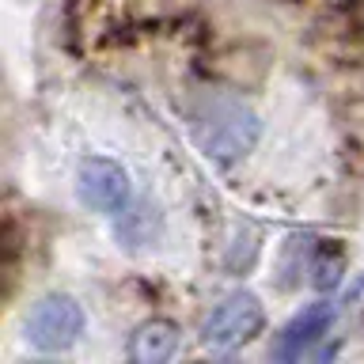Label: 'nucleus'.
<instances>
[{"label": "nucleus", "instance_id": "3", "mask_svg": "<svg viewBox=\"0 0 364 364\" xmlns=\"http://www.w3.org/2000/svg\"><path fill=\"white\" fill-rule=\"evenodd\" d=\"M262 318L266 315H262L258 296L235 292V296H228L209 318H205L201 338H205V346H213V349H235V346H243V341H250L258 334Z\"/></svg>", "mask_w": 364, "mask_h": 364}, {"label": "nucleus", "instance_id": "2", "mask_svg": "<svg viewBox=\"0 0 364 364\" xmlns=\"http://www.w3.org/2000/svg\"><path fill=\"white\" fill-rule=\"evenodd\" d=\"M84 330V311L73 296H46L27 315V338L38 353H65Z\"/></svg>", "mask_w": 364, "mask_h": 364}, {"label": "nucleus", "instance_id": "7", "mask_svg": "<svg viewBox=\"0 0 364 364\" xmlns=\"http://www.w3.org/2000/svg\"><path fill=\"white\" fill-rule=\"evenodd\" d=\"M156 209H148V205H141V209H133V213H125L122 220H118V239L122 243H129V247H144V243H152V239L159 235V216H152Z\"/></svg>", "mask_w": 364, "mask_h": 364}, {"label": "nucleus", "instance_id": "5", "mask_svg": "<svg viewBox=\"0 0 364 364\" xmlns=\"http://www.w3.org/2000/svg\"><path fill=\"white\" fill-rule=\"evenodd\" d=\"M178 346V334H175V326L164 323V318H152V323H144L141 330L133 334V360H141V364H159V360H167L171 353H175Z\"/></svg>", "mask_w": 364, "mask_h": 364}, {"label": "nucleus", "instance_id": "6", "mask_svg": "<svg viewBox=\"0 0 364 364\" xmlns=\"http://www.w3.org/2000/svg\"><path fill=\"white\" fill-rule=\"evenodd\" d=\"M326 323H330V307L326 304H315V307H307V311L296 318V323L284 330V338H281V357H296V353H304L311 341L326 330Z\"/></svg>", "mask_w": 364, "mask_h": 364}, {"label": "nucleus", "instance_id": "4", "mask_svg": "<svg viewBox=\"0 0 364 364\" xmlns=\"http://www.w3.org/2000/svg\"><path fill=\"white\" fill-rule=\"evenodd\" d=\"M76 190L80 201L95 213H118L129 201V175L122 171V164L114 159H84L76 175Z\"/></svg>", "mask_w": 364, "mask_h": 364}, {"label": "nucleus", "instance_id": "1", "mask_svg": "<svg viewBox=\"0 0 364 364\" xmlns=\"http://www.w3.org/2000/svg\"><path fill=\"white\" fill-rule=\"evenodd\" d=\"M190 129L193 141L209 159L232 164V159L247 156L262 136V122L258 114L239 99L228 95H209L190 110Z\"/></svg>", "mask_w": 364, "mask_h": 364}]
</instances>
